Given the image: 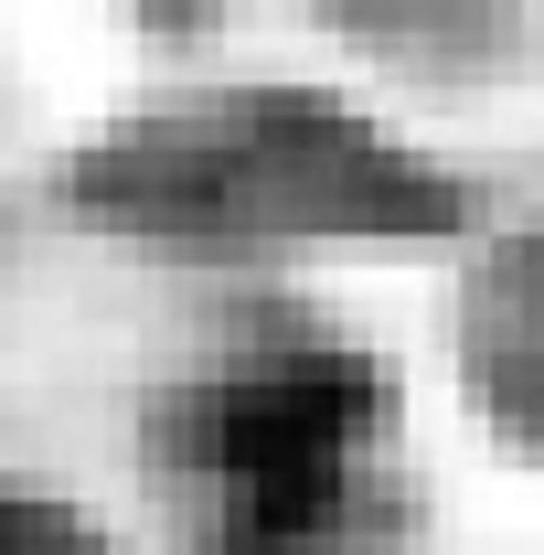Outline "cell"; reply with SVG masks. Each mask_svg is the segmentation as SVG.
Returning <instances> with one entry per match:
<instances>
[{
  "label": "cell",
  "mask_w": 544,
  "mask_h": 555,
  "mask_svg": "<svg viewBox=\"0 0 544 555\" xmlns=\"http://www.w3.org/2000/svg\"><path fill=\"white\" fill-rule=\"evenodd\" d=\"M65 204L96 235L246 268L321 246H438L470 224V182L352 96L213 86L107 118L65 160Z\"/></svg>",
  "instance_id": "cell-1"
},
{
  "label": "cell",
  "mask_w": 544,
  "mask_h": 555,
  "mask_svg": "<svg viewBox=\"0 0 544 555\" xmlns=\"http://www.w3.org/2000/svg\"><path fill=\"white\" fill-rule=\"evenodd\" d=\"M139 449L182 555H406V396L321 321L182 363Z\"/></svg>",
  "instance_id": "cell-2"
},
{
  "label": "cell",
  "mask_w": 544,
  "mask_h": 555,
  "mask_svg": "<svg viewBox=\"0 0 544 555\" xmlns=\"http://www.w3.org/2000/svg\"><path fill=\"white\" fill-rule=\"evenodd\" d=\"M459 352H470V406L523 460H544V224L534 235H502L470 268Z\"/></svg>",
  "instance_id": "cell-3"
},
{
  "label": "cell",
  "mask_w": 544,
  "mask_h": 555,
  "mask_svg": "<svg viewBox=\"0 0 544 555\" xmlns=\"http://www.w3.org/2000/svg\"><path fill=\"white\" fill-rule=\"evenodd\" d=\"M139 11H235V0H139ZM288 11H321L332 33H363V43L416 54V65H459V54H491L513 33L523 0H288Z\"/></svg>",
  "instance_id": "cell-4"
}]
</instances>
